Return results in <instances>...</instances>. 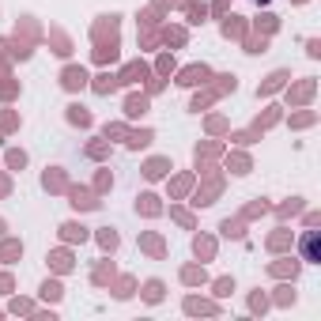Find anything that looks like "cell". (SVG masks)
Here are the masks:
<instances>
[{"instance_id":"cell-2","label":"cell","mask_w":321,"mask_h":321,"mask_svg":"<svg viewBox=\"0 0 321 321\" xmlns=\"http://www.w3.org/2000/svg\"><path fill=\"white\" fill-rule=\"evenodd\" d=\"M204 76H208L204 68H186V72H181V83H186V87H193V83H200Z\"/></svg>"},{"instance_id":"cell-4","label":"cell","mask_w":321,"mask_h":321,"mask_svg":"<svg viewBox=\"0 0 321 321\" xmlns=\"http://www.w3.org/2000/svg\"><path fill=\"white\" fill-rule=\"evenodd\" d=\"M68 118H72V121H80V125L91 121V118H87V110H80V106H72V113H68Z\"/></svg>"},{"instance_id":"cell-5","label":"cell","mask_w":321,"mask_h":321,"mask_svg":"<svg viewBox=\"0 0 321 321\" xmlns=\"http://www.w3.org/2000/svg\"><path fill=\"white\" fill-rule=\"evenodd\" d=\"M144 110H148V102H144V99H129V113H144Z\"/></svg>"},{"instance_id":"cell-1","label":"cell","mask_w":321,"mask_h":321,"mask_svg":"<svg viewBox=\"0 0 321 321\" xmlns=\"http://www.w3.org/2000/svg\"><path fill=\"white\" fill-rule=\"evenodd\" d=\"M83 83H87L83 68H68V72H64V87H68V91H76V87H83Z\"/></svg>"},{"instance_id":"cell-6","label":"cell","mask_w":321,"mask_h":321,"mask_svg":"<svg viewBox=\"0 0 321 321\" xmlns=\"http://www.w3.org/2000/svg\"><path fill=\"white\" fill-rule=\"evenodd\" d=\"M8 163H12V167H23L27 159H23V151H12V155H8Z\"/></svg>"},{"instance_id":"cell-3","label":"cell","mask_w":321,"mask_h":321,"mask_svg":"<svg viewBox=\"0 0 321 321\" xmlns=\"http://www.w3.org/2000/svg\"><path fill=\"white\" fill-rule=\"evenodd\" d=\"M163 170H167V163H163V159H155V163H148V170H144V174H148V178H159Z\"/></svg>"}]
</instances>
